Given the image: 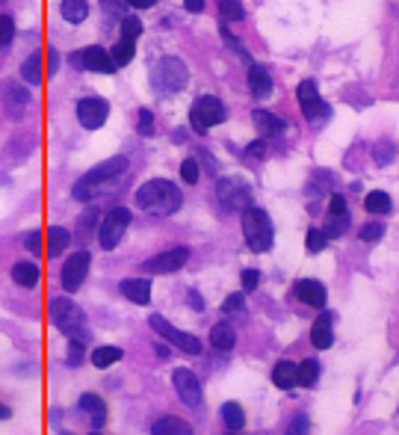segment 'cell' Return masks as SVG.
Segmentation results:
<instances>
[{"mask_svg": "<svg viewBox=\"0 0 399 435\" xmlns=\"http://www.w3.org/2000/svg\"><path fill=\"white\" fill-rule=\"evenodd\" d=\"M125 359V352H122V347H95L92 350V355H89V361L95 364L98 370H107V368H113L116 361H122Z\"/></svg>", "mask_w": 399, "mask_h": 435, "instance_id": "24", "label": "cell"}, {"mask_svg": "<svg viewBox=\"0 0 399 435\" xmlns=\"http://www.w3.org/2000/svg\"><path fill=\"white\" fill-rule=\"evenodd\" d=\"M364 207H367V213H373V216H385V213H391V195L382 193V190L367 193Z\"/></svg>", "mask_w": 399, "mask_h": 435, "instance_id": "33", "label": "cell"}, {"mask_svg": "<svg viewBox=\"0 0 399 435\" xmlns=\"http://www.w3.org/2000/svg\"><path fill=\"white\" fill-rule=\"evenodd\" d=\"M373 157H376V163H391L393 160V148L387 145V142H382V145H376V151H373Z\"/></svg>", "mask_w": 399, "mask_h": 435, "instance_id": "47", "label": "cell"}, {"mask_svg": "<svg viewBox=\"0 0 399 435\" xmlns=\"http://www.w3.org/2000/svg\"><path fill=\"white\" fill-rule=\"evenodd\" d=\"M261 284V273L257 270H243V290H255Z\"/></svg>", "mask_w": 399, "mask_h": 435, "instance_id": "49", "label": "cell"}, {"mask_svg": "<svg viewBox=\"0 0 399 435\" xmlns=\"http://www.w3.org/2000/svg\"><path fill=\"white\" fill-rule=\"evenodd\" d=\"M27 249L33 252V255L42 252V231H30L27 234Z\"/></svg>", "mask_w": 399, "mask_h": 435, "instance_id": "51", "label": "cell"}, {"mask_svg": "<svg viewBox=\"0 0 399 435\" xmlns=\"http://www.w3.org/2000/svg\"><path fill=\"white\" fill-rule=\"evenodd\" d=\"M151 435H195V432H193V427H189L184 418L166 414V418H160L151 427Z\"/></svg>", "mask_w": 399, "mask_h": 435, "instance_id": "22", "label": "cell"}, {"mask_svg": "<svg viewBox=\"0 0 399 435\" xmlns=\"http://www.w3.org/2000/svg\"><path fill=\"white\" fill-rule=\"evenodd\" d=\"M89 435H101V429H92V432H89Z\"/></svg>", "mask_w": 399, "mask_h": 435, "instance_id": "59", "label": "cell"}, {"mask_svg": "<svg viewBox=\"0 0 399 435\" xmlns=\"http://www.w3.org/2000/svg\"><path fill=\"white\" fill-rule=\"evenodd\" d=\"M219 12H222V21H243L246 9L239 0H219Z\"/></svg>", "mask_w": 399, "mask_h": 435, "instance_id": "35", "label": "cell"}, {"mask_svg": "<svg viewBox=\"0 0 399 435\" xmlns=\"http://www.w3.org/2000/svg\"><path fill=\"white\" fill-rule=\"evenodd\" d=\"M133 54H136V47H133V42L131 39H118V42L113 45V51H109V56H113V63H116V68H122V65H127L133 59Z\"/></svg>", "mask_w": 399, "mask_h": 435, "instance_id": "34", "label": "cell"}, {"mask_svg": "<svg viewBox=\"0 0 399 435\" xmlns=\"http://www.w3.org/2000/svg\"><path fill=\"white\" fill-rule=\"evenodd\" d=\"M127 6H133V9H151V6H157V0H127Z\"/></svg>", "mask_w": 399, "mask_h": 435, "instance_id": "56", "label": "cell"}, {"mask_svg": "<svg viewBox=\"0 0 399 435\" xmlns=\"http://www.w3.org/2000/svg\"><path fill=\"white\" fill-rule=\"evenodd\" d=\"M189 305H193L195 311H202V308H204V299L198 296V290H189Z\"/></svg>", "mask_w": 399, "mask_h": 435, "instance_id": "55", "label": "cell"}, {"mask_svg": "<svg viewBox=\"0 0 399 435\" xmlns=\"http://www.w3.org/2000/svg\"><path fill=\"white\" fill-rule=\"evenodd\" d=\"M228 435H243V432H228Z\"/></svg>", "mask_w": 399, "mask_h": 435, "instance_id": "60", "label": "cell"}, {"mask_svg": "<svg viewBox=\"0 0 399 435\" xmlns=\"http://www.w3.org/2000/svg\"><path fill=\"white\" fill-rule=\"evenodd\" d=\"M172 385L184 406H202V385H198V376L189 368H177L172 373Z\"/></svg>", "mask_w": 399, "mask_h": 435, "instance_id": "15", "label": "cell"}, {"mask_svg": "<svg viewBox=\"0 0 399 435\" xmlns=\"http://www.w3.org/2000/svg\"><path fill=\"white\" fill-rule=\"evenodd\" d=\"M211 343H213V350L231 352L234 343H237V335H234V329L228 323H216L213 329H211Z\"/></svg>", "mask_w": 399, "mask_h": 435, "instance_id": "26", "label": "cell"}, {"mask_svg": "<svg viewBox=\"0 0 399 435\" xmlns=\"http://www.w3.org/2000/svg\"><path fill=\"white\" fill-rule=\"evenodd\" d=\"M133 199H136L139 211L154 213V216H172L177 207H181L184 195H181V190H177L172 181H166V178H154V181H145L142 187H139Z\"/></svg>", "mask_w": 399, "mask_h": 435, "instance_id": "2", "label": "cell"}, {"mask_svg": "<svg viewBox=\"0 0 399 435\" xmlns=\"http://www.w3.org/2000/svg\"><path fill=\"white\" fill-rule=\"evenodd\" d=\"M6 418H12V409H9L6 403H0V421H6Z\"/></svg>", "mask_w": 399, "mask_h": 435, "instance_id": "58", "label": "cell"}, {"mask_svg": "<svg viewBox=\"0 0 399 435\" xmlns=\"http://www.w3.org/2000/svg\"><path fill=\"white\" fill-rule=\"evenodd\" d=\"M361 240H367V243H373V240H382L385 237V222H378V220H373V222H367V225H361Z\"/></svg>", "mask_w": 399, "mask_h": 435, "instance_id": "39", "label": "cell"}, {"mask_svg": "<svg viewBox=\"0 0 399 435\" xmlns=\"http://www.w3.org/2000/svg\"><path fill=\"white\" fill-rule=\"evenodd\" d=\"M219 30H222V39H225V45L228 47H231V51H237L239 56H243V59H248V51H246V45L243 42H239V39H234V33H231V30H228L225 24L222 27H219Z\"/></svg>", "mask_w": 399, "mask_h": 435, "instance_id": "43", "label": "cell"}, {"mask_svg": "<svg viewBox=\"0 0 399 435\" xmlns=\"http://www.w3.org/2000/svg\"><path fill=\"white\" fill-rule=\"evenodd\" d=\"M68 364H72V368H77V364H83V343L68 341Z\"/></svg>", "mask_w": 399, "mask_h": 435, "instance_id": "46", "label": "cell"}, {"mask_svg": "<svg viewBox=\"0 0 399 435\" xmlns=\"http://www.w3.org/2000/svg\"><path fill=\"white\" fill-rule=\"evenodd\" d=\"M68 243H72V234H68L65 229H59V225H51V229H47V246H45L47 258L63 255L68 249Z\"/></svg>", "mask_w": 399, "mask_h": 435, "instance_id": "25", "label": "cell"}, {"mask_svg": "<svg viewBox=\"0 0 399 435\" xmlns=\"http://www.w3.org/2000/svg\"><path fill=\"white\" fill-rule=\"evenodd\" d=\"M118 290H122L127 299L136 302V305L151 302V282H148V279H125L122 284H118Z\"/></svg>", "mask_w": 399, "mask_h": 435, "instance_id": "21", "label": "cell"}, {"mask_svg": "<svg viewBox=\"0 0 399 435\" xmlns=\"http://www.w3.org/2000/svg\"><path fill=\"white\" fill-rule=\"evenodd\" d=\"M21 77H24V83L30 86H39L42 83V54H30L24 59V65H21Z\"/></svg>", "mask_w": 399, "mask_h": 435, "instance_id": "31", "label": "cell"}, {"mask_svg": "<svg viewBox=\"0 0 399 435\" xmlns=\"http://www.w3.org/2000/svg\"><path fill=\"white\" fill-rule=\"evenodd\" d=\"M239 222H243V237H246L248 249L252 252H269L272 249L275 229H272V220H269L266 211H261V207H246Z\"/></svg>", "mask_w": 399, "mask_h": 435, "instance_id": "5", "label": "cell"}, {"mask_svg": "<svg viewBox=\"0 0 399 435\" xmlns=\"http://www.w3.org/2000/svg\"><path fill=\"white\" fill-rule=\"evenodd\" d=\"M248 89H252V95L257 98V101H261V98H269V92H272V77H269V72L261 63L248 65Z\"/></svg>", "mask_w": 399, "mask_h": 435, "instance_id": "20", "label": "cell"}, {"mask_svg": "<svg viewBox=\"0 0 399 435\" xmlns=\"http://www.w3.org/2000/svg\"><path fill=\"white\" fill-rule=\"evenodd\" d=\"M127 157L125 154H118V157H109V160L104 163H98L95 169H89L80 181L74 184V190L72 195L77 202H89V199H95L101 190H113V184H118L122 178L127 175Z\"/></svg>", "mask_w": 399, "mask_h": 435, "instance_id": "1", "label": "cell"}, {"mask_svg": "<svg viewBox=\"0 0 399 435\" xmlns=\"http://www.w3.org/2000/svg\"><path fill=\"white\" fill-rule=\"evenodd\" d=\"M95 220H98V211H86L83 216H80V234H89V231H92Z\"/></svg>", "mask_w": 399, "mask_h": 435, "instance_id": "50", "label": "cell"}, {"mask_svg": "<svg viewBox=\"0 0 399 435\" xmlns=\"http://www.w3.org/2000/svg\"><path fill=\"white\" fill-rule=\"evenodd\" d=\"M89 264H92V255H89L86 249H83V252H74L72 258L65 261V266H63V275H59V282H63V290H68V293L80 290V284L86 282Z\"/></svg>", "mask_w": 399, "mask_h": 435, "instance_id": "13", "label": "cell"}, {"mask_svg": "<svg viewBox=\"0 0 399 435\" xmlns=\"http://www.w3.org/2000/svg\"><path fill=\"white\" fill-rule=\"evenodd\" d=\"M12 282L21 288H36L39 284V266L33 261H18L12 266Z\"/></svg>", "mask_w": 399, "mask_h": 435, "instance_id": "27", "label": "cell"}, {"mask_svg": "<svg viewBox=\"0 0 399 435\" xmlns=\"http://www.w3.org/2000/svg\"><path fill=\"white\" fill-rule=\"evenodd\" d=\"M72 65L74 68H83V72H101V74H113L116 72V63L109 51H104L101 45H89L83 51L72 54Z\"/></svg>", "mask_w": 399, "mask_h": 435, "instance_id": "11", "label": "cell"}, {"mask_svg": "<svg viewBox=\"0 0 399 435\" xmlns=\"http://www.w3.org/2000/svg\"><path fill=\"white\" fill-rule=\"evenodd\" d=\"M346 229H349V213H346V216H328V222H325L323 234L328 237V240H334V237L346 234Z\"/></svg>", "mask_w": 399, "mask_h": 435, "instance_id": "36", "label": "cell"}, {"mask_svg": "<svg viewBox=\"0 0 399 435\" xmlns=\"http://www.w3.org/2000/svg\"><path fill=\"white\" fill-rule=\"evenodd\" d=\"M80 409L92 414L95 429H101V427H104V421H107V403L98 397V394H83V397H80Z\"/></svg>", "mask_w": 399, "mask_h": 435, "instance_id": "23", "label": "cell"}, {"mask_svg": "<svg viewBox=\"0 0 399 435\" xmlns=\"http://www.w3.org/2000/svg\"><path fill=\"white\" fill-rule=\"evenodd\" d=\"M252 122H255V127L261 131V136H266V140H275V136H281L284 134V118H278V116H272L269 110H255L252 113Z\"/></svg>", "mask_w": 399, "mask_h": 435, "instance_id": "19", "label": "cell"}, {"mask_svg": "<svg viewBox=\"0 0 399 435\" xmlns=\"http://www.w3.org/2000/svg\"><path fill=\"white\" fill-rule=\"evenodd\" d=\"M59 435H72V432H59Z\"/></svg>", "mask_w": 399, "mask_h": 435, "instance_id": "61", "label": "cell"}, {"mask_svg": "<svg viewBox=\"0 0 399 435\" xmlns=\"http://www.w3.org/2000/svg\"><path fill=\"white\" fill-rule=\"evenodd\" d=\"M184 6H186V12H202L204 0H184Z\"/></svg>", "mask_w": 399, "mask_h": 435, "instance_id": "57", "label": "cell"}, {"mask_svg": "<svg viewBox=\"0 0 399 435\" xmlns=\"http://www.w3.org/2000/svg\"><path fill=\"white\" fill-rule=\"evenodd\" d=\"M186 83H189V68L184 65V59L163 56V59H157V63H154V68H151L154 92L175 95V92H181V89H186Z\"/></svg>", "mask_w": 399, "mask_h": 435, "instance_id": "4", "label": "cell"}, {"mask_svg": "<svg viewBox=\"0 0 399 435\" xmlns=\"http://www.w3.org/2000/svg\"><path fill=\"white\" fill-rule=\"evenodd\" d=\"M296 98H299V107H302L305 118H308V122H314L316 127L323 125V122H328V118H332V107H328V104L323 101V98H319L316 83H314V81H302V83H299Z\"/></svg>", "mask_w": 399, "mask_h": 435, "instance_id": "7", "label": "cell"}, {"mask_svg": "<svg viewBox=\"0 0 399 435\" xmlns=\"http://www.w3.org/2000/svg\"><path fill=\"white\" fill-rule=\"evenodd\" d=\"M222 421H225V427L231 429V432H239L246 427V412L239 403H225L222 406Z\"/></svg>", "mask_w": 399, "mask_h": 435, "instance_id": "32", "label": "cell"}, {"mask_svg": "<svg viewBox=\"0 0 399 435\" xmlns=\"http://www.w3.org/2000/svg\"><path fill=\"white\" fill-rule=\"evenodd\" d=\"M316 379H319V361L316 359H305L302 364H296V385L314 388Z\"/></svg>", "mask_w": 399, "mask_h": 435, "instance_id": "29", "label": "cell"}, {"mask_svg": "<svg viewBox=\"0 0 399 435\" xmlns=\"http://www.w3.org/2000/svg\"><path fill=\"white\" fill-rule=\"evenodd\" d=\"M56 74V51L54 47H47V77Z\"/></svg>", "mask_w": 399, "mask_h": 435, "instance_id": "54", "label": "cell"}, {"mask_svg": "<svg viewBox=\"0 0 399 435\" xmlns=\"http://www.w3.org/2000/svg\"><path fill=\"white\" fill-rule=\"evenodd\" d=\"M59 12L68 24H80L89 18V3L86 0H63V6H59Z\"/></svg>", "mask_w": 399, "mask_h": 435, "instance_id": "30", "label": "cell"}, {"mask_svg": "<svg viewBox=\"0 0 399 435\" xmlns=\"http://www.w3.org/2000/svg\"><path fill=\"white\" fill-rule=\"evenodd\" d=\"M198 172H202V169H198V160H195V157H186V160L181 163V178H184L186 184H195V181H198Z\"/></svg>", "mask_w": 399, "mask_h": 435, "instance_id": "42", "label": "cell"}, {"mask_svg": "<svg viewBox=\"0 0 399 435\" xmlns=\"http://www.w3.org/2000/svg\"><path fill=\"white\" fill-rule=\"evenodd\" d=\"M272 385L281 391L296 388V364L293 361H278L272 370Z\"/></svg>", "mask_w": 399, "mask_h": 435, "instance_id": "28", "label": "cell"}, {"mask_svg": "<svg viewBox=\"0 0 399 435\" xmlns=\"http://www.w3.org/2000/svg\"><path fill=\"white\" fill-rule=\"evenodd\" d=\"M308 432H311V421H308V414H296L284 435H308Z\"/></svg>", "mask_w": 399, "mask_h": 435, "instance_id": "40", "label": "cell"}, {"mask_svg": "<svg viewBox=\"0 0 399 435\" xmlns=\"http://www.w3.org/2000/svg\"><path fill=\"white\" fill-rule=\"evenodd\" d=\"M139 36H142V21H139L136 15H125L122 18V39H131V42H136Z\"/></svg>", "mask_w": 399, "mask_h": 435, "instance_id": "37", "label": "cell"}, {"mask_svg": "<svg viewBox=\"0 0 399 435\" xmlns=\"http://www.w3.org/2000/svg\"><path fill=\"white\" fill-rule=\"evenodd\" d=\"M186 261H189V249L186 246H175V249H166V252L154 255V258H148L142 266H145V273H151V275H163V273L181 270Z\"/></svg>", "mask_w": 399, "mask_h": 435, "instance_id": "14", "label": "cell"}, {"mask_svg": "<svg viewBox=\"0 0 399 435\" xmlns=\"http://www.w3.org/2000/svg\"><path fill=\"white\" fill-rule=\"evenodd\" d=\"M263 151H266V142L263 140H255L252 145H248V154H252V157H263Z\"/></svg>", "mask_w": 399, "mask_h": 435, "instance_id": "53", "label": "cell"}, {"mask_svg": "<svg viewBox=\"0 0 399 435\" xmlns=\"http://www.w3.org/2000/svg\"><path fill=\"white\" fill-rule=\"evenodd\" d=\"M311 341H314L316 350H328L334 343V320H332V314H328V311H323L316 317L314 329H311Z\"/></svg>", "mask_w": 399, "mask_h": 435, "instance_id": "18", "label": "cell"}, {"mask_svg": "<svg viewBox=\"0 0 399 435\" xmlns=\"http://www.w3.org/2000/svg\"><path fill=\"white\" fill-rule=\"evenodd\" d=\"M239 308H243V293H231L222 302V311H239Z\"/></svg>", "mask_w": 399, "mask_h": 435, "instance_id": "52", "label": "cell"}, {"mask_svg": "<svg viewBox=\"0 0 399 435\" xmlns=\"http://www.w3.org/2000/svg\"><path fill=\"white\" fill-rule=\"evenodd\" d=\"M151 329L160 335V338H166V343H172V347H177L181 352H189V355H198L202 352V343H198V338H193V335H186L181 329H175L172 323H169L166 317H160V314H151Z\"/></svg>", "mask_w": 399, "mask_h": 435, "instance_id": "10", "label": "cell"}, {"mask_svg": "<svg viewBox=\"0 0 399 435\" xmlns=\"http://www.w3.org/2000/svg\"><path fill=\"white\" fill-rule=\"evenodd\" d=\"M296 296L305 305H311V308H325V299H328L323 282H316V279H299L296 282Z\"/></svg>", "mask_w": 399, "mask_h": 435, "instance_id": "16", "label": "cell"}, {"mask_svg": "<svg viewBox=\"0 0 399 435\" xmlns=\"http://www.w3.org/2000/svg\"><path fill=\"white\" fill-rule=\"evenodd\" d=\"M325 243H328V237L323 234V229H311V231H308V237H305V246H308V252H311V255L323 252Z\"/></svg>", "mask_w": 399, "mask_h": 435, "instance_id": "38", "label": "cell"}, {"mask_svg": "<svg viewBox=\"0 0 399 435\" xmlns=\"http://www.w3.org/2000/svg\"><path fill=\"white\" fill-rule=\"evenodd\" d=\"M98 3H101V9H104L109 18H113V15H122L125 9H127V0H98Z\"/></svg>", "mask_w": 399, "mask_h": 435, "instance_id": "45", "label": "cell"}, {"mask_svg": "<svg viewBox=\"0 0 399 435\" xmlns=\"http://www.w3.org/2000/svg\"><path fill=\"white\" fill-rule=\"evenodd\" d=\"M127 225H131V211L127 207H113L104 220H101V231H98V243H101V249L113 252L118 240L125 237Z\"/></svg>", "mask_w": 399, "mask_h": 435, "instance_id": "9", "label": "cell"}, {"mask_svg": "<svg viewBox=\"0 0 399 435\" xmlns=\"http://www.w3.org/2000/svg\"><path fill=\"white\" fill-rule=\"evenodd\" d=\"M6 113L12 118H24L30 110V95L24 92V83H6Z\"/></svg>", "mask_w": 399, "mask_h": 435, "instance_id": "17", "label": "cell"}, {"mask_svg": "<svg viewBox=\"0 0 399 435\" xmlns=\"http://www.w3.org/2000/svg\"><path fill=\"white\" fill-rule=\"evenodd\" d=\"M216 199L222 202L225 211H246L252 207V187L243 178H222L216 184Z\"/></svg>", "mask_w": 399, "mask_h": 435, "instance_id": "8", "label": "cell"}, {"mask_svg": "<svg viewBox=\"0 0 399 435\" xmlns=\"http://www.w3.org/2000/svg\"><path fill=\"white\" fill-rule=\"evenodd\" d=\"M139 134L154 136V116H151V110H139Z\"/></svg>", "mask_w": 399, "mask_h": 435, "instance_id": "44", "label": "cell"}, {"mask_svg": "<svg viewBox=\"0 0 399 435\" xmlns=\"http://www.w3.org/2000/svg\"><path fill=\"white\" fill-rule=\"evenodd\" d=\"M47 314H51V323L65 335L68 341H77V343H83V347H86L89 338H92L89 323H86V314L72 299V296H56V299H51V302H47Z\"/></svg>", "mask_w": 399, "mask_h": 435, "instance_id": "3", "label": "cell"}, {"mask_svg": "<svg viewBox=\"0 0 399 435\" xmlns=\"http://www.w3.org/2000/svg\"><path fill=\"white\" fill-rule=\"evenodd\" d=\"M328 216H346V199L343 195H332V202H328Z\"/></svg>", "mask_w": 399, "mask_h": 435, "instance_id": "48", "label": "cell"}, {"mask_svg": "<svg viewBox=\"0 0 399 435\" xmlns=\"http://www.w3.org/2000/svg\"><path fill=\"white\" fill-rule=\"evenodd\" d=\"M225 116H228L225 113V104L219 101L216 95H202L193 107H189V125H193L198 134H207L211 127L222 125Z\"/></svg>", "mask_w": 399, "mask_h": 435, "instance_id": "6", "label": "cell"}, {"mask_svg": "<svg viewBox=\"0 0 399 435\" xmlns=\"http://www.w3.org/2000/svg\"><path fill=\"white\" fill-rule=\"evenodd\" d=\"M107 116H109V104L104 101V98L89 95V98H80V101H77V118H80V125H83L86 131H98V127H104Z\"/></svg>", "mask_w": 399, "mask_h": 435, "instance_id": "12", "label": "cell"}, {"mask_svg": "<svg viewBox=\"0 0 399 435\" xmlns=\"http://www.w3.org/2000/svg\"><path fill=\"white\" fill-rule=\"evenodd\" d=\"M15 36V21L9 15H0V47H6Z\"/></svg>", "mask_w": 399, "mask_h": 435, "instance_id": "41", "label": "cell"}]
</instances>
